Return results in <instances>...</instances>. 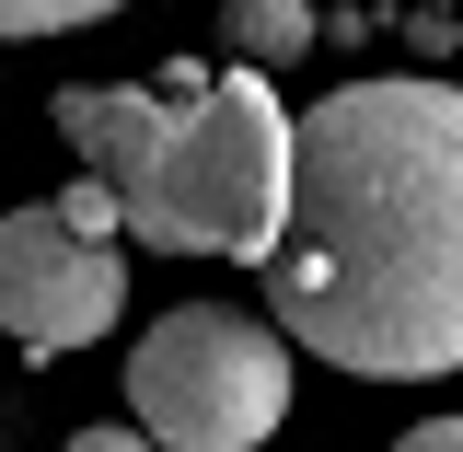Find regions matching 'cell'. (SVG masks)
<instances>
[{
	"instance_id": "1",
	"label": "cell",
	"mask_w": 463,
	"mask_h": 452,
	"mask_svg": "<svg viewBox=\"0 0 463 452\" xmlns=\"http://www.w3.org/2000/svg\"><path fill=\"white\" fill-rule=\"evenodd\" d=\"M267 337L359 383L463 371V93L336 82L289 116V209L267 244Z\"/></svg>"
},
{
	"instance_id": "2",
	"label": "cell",
	"mask_w": 463,
	"mask_h": 452,
	"mask_svg": "<svg viewBox=\"0 0 463 452\" xmlns=\"http://www.w3.org/2000/svg\"><path fill=\"white\" fill-rule=\"evenodd\" d=\"M279 209H289V105L255 70L209 82L163 128V151L116 186V232L163 255H232V267H267Z\"/></svg>"
},
{
	"instance_id": "3",
	"label": "cell",
	"mask_w": 463,
	"mask_h": 452,
	"mask_svg": "<svg viewBox=\"0 0 463 452\" xmlns=\"http://www.w3.org/2000/svg\"><path fill=\"white\" fill-rule=\"evenodd\" d=\"M128 406L151 452H267L289 418V348L232 302H174L128 348Z\"/></svg>"
},
{
	"instance_id": "4",
	"label": "cell",
	"mask_w": 463,
	"mask_h": 452,
	"mask_svg": "<svg viewBox=\"0 0 463 452\" xmlns=\"http://www.w3.org/2000/svg\"><path fill=\"white\" fill-rule=\"evenodd\" d=\"M128 313V255L70 232L58 209H12L0 221V337L35 348V360H70L93 348Z\"/></svg>"
},
{
	"instance_id": "5",
	"label": "cell",
	"mask_w": 463,
	"mask_h": 452,
	"mask_svg": "<svg viewBox=\"0 0 463 452\" xmlns=\"http://www.w3.org/2000/svg\"><path fill=\"white\" fill-rule=\"evenodd\" d=\"M58 139H70V151H81V174H93V186H128V174L151 163V151H163V128L185 105H163V93H151V82H81V93H58Z\"/></svg>"
},
{
	"instance_id": "6",
	"label": "cell",
	"mask_w": 463,
	"mask_h": 452,
	"mask_svg": "<svg viewBox=\"0 0 463 452\" xmlns=\"http://www.w3.org/2000/svg\"><path fill=\"white\" fill-rule=\"evenodd\" d=\"M232 47H243V70H255V82H267L279 58L313 47V12H301V0H243V12H232Z\"/></svg>"
},
{
	"instance_id": "7",
	"label": "cell",
	"mask_w": 463,
	"mask_h": 452,
	"mask_svg": "<svg viewBox=\"0 0 463 452\" xmlns=\"http://www.w3.org/2000/svg\"><path fill=\"white\" fill-rule=\"evenodd\" d=\"M81 24H105V0H0V47H24V35H81Z\"/></svg>"
},
{
	"instance_id": "8",
	"label": "cell",
	"mask_w": 463,
	"mask_h": 452,
	"mask_svg": "<svg viewBox=\"0 0 463 452\" xmlns=\"http://www.w3.org/2000/svg\"><path fill=\"white\" fill-rule=\"evenodd\" d=\"M47 209H58V221H70V232H93V244H116V197H105V186H93V174H81V186H58Z\"/></svg>"
},
{
	"instance_id": "9",
	"label": "cell",
	"mask_w": 463,
	"mask_h": 452,
	"mask_svg": "<svg viewBox=\"0 0 463 452\" xmlns=\"http://www.w3.org/2000/svg\"><path fill=\"white\" fill-rule=\"evenodd\" d=\"M58 452H151V441H139L128 418H105V429H70V441H58Z\"/></svg>"
},
{
	"instance_id": "10",
	"label": "cell",
	"mask_w": 463,
	"mask_h": 452,
	"mask_svg": "<svg viewBox=\"0 0 463 452\" xmlns=\"http://www.w3.org/2000/svg\"><path fill=\"white\" fill-rule=\"evenodd\" d=\"M394 452H463V429H452V418H429V429H405Z\"/></svg>"
}]
</instances>
